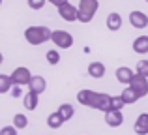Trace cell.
<instances>
[{
  "instance_id": "obj_23",
  "label": "cell",
  "mask_w": 148,
  "mask_h": 135,
  "mask_svg": "<svg viewBox=\"0 0 148 135\" xmlns=\"http://www.w3.org/2000/svg\"><path fill=\"white\" fill-rule=\"evenodd\" d=\"M126 105V101L122 99V96H112L111 101V111H122V107Z\"/></svg>"
},
{
  "instance_id": "obj_27",
  "label": "cell",
  "mask_w": 148,
  "mask_h": 135,
  "mask_svg": "<svg viewBox=\"0 0 148 135\" xmlns=\"http://www.w3.org/2000/svg\"><path fill=\"white\" fill-rule=\"evenodd\" d=\"M11 96H13V98H19V96H21V86L13 84V88H11Z\"/></svg>"
},
{
  "instance_id": "obj_22",
  "label": "cell",
  "mask_w": 148,
  "mask_h": 135,
  "mask_svg": "<svg viewBox=\"0 0 148 135\" xmlns=\"http://www.w3.org/2000/svg\"><path fill=\"white\" fill-rule=\"evenodd\" d=\"M47 62L51 64V66H56L58 62H60V55H58V51L56 49H51V51H47Z\"/></svg>"
},
{
  "instance_id": "obj_14",
  "label": "cell",
  "mask_w": 148,
  "mask_h": 135,
  "mask_svg": "<svg viewBox=\"0 0 148 135\" xmlns=\"http://www.w3.org/2000/svg\"><path fill=\"white\" fill-rule=\"evenodd\" d=\"M107 28L109 30H112V32H116V30H120L122 28V17H120L118 13H109V17H107Z\"/></svg>"
},
{
  "instance_id": "obj_3",
  "label": "cell",
  "mask_w": 148,
  "mask_h": 135,
  "mask_svg": "<svg viewBox=\"0 0 148 135\" xmlns=\"http://www.w3.org/2000/svg\"><path fill=\"white\" fill-rule=\"evenodd\" d=\"M111 101H112V96L94 92V98H92V101H90L88 107L98 109V111H103V113H109V111H111Z\"/></svg>"
},
{
  "instance_id": "obj_5",
  "label": "cell",
  "mask_w": 148,
  "mask_h": 135,
  "mask_svg": "<svg viewBox=\"0 0 148 135\" xmlns=\"http://www.w3.org/2000/svg\"><path fill=\"white\" fill-rule=\"evenodd\" d=\"M51 40H53V43L58 45L60 49H69L73 45V36L69 32H66V30H54Z\"/></svg>"
},
{
  "instance_id": "obj_1",
  "label": "cell",
  "mask_w": 148,
  "mask_h": 135,
  "mask_svg": "<svg viewBox=\"0 0 148 135\" xmlns=\"http://www.w3.org/2000/svg\"><path fill=\"white\" fill-rule=\"evenodd\" d=\"M53 38V32L47 26H28L25 30V40L30 45H41L45 41H49Z\"/></svg>"
},
{
  "instance_id": "obj_9",
  "label": "cell",
  "mask_w": 148,
  "mask_h": 135,
  "mask_svg": "<svg viewBox=\"0 0 148 135\" xmlns=\"http://www.w3.org/2000/svg\"><path fill=\"white\" fill-rule=\"evenodd\" d=\"M105 122H107V126H111V128H118V126H122L124 124L122 111H109V113H105Z\"/></svg>"
},
{
  "instance_id": "obj_4",
  "label": "cell",
  "mask_w": 148,
  "mask_h": 135,
  "mask_svg": "<svg viewBox=\"0 0 148 135\" xmlns=\"http://www.w3.org/2000/svg\"><path fill=\"white\" fill-rule=\"evenodd\" d=\"M11 81H13V84H17V86H23V84H30V81H32V73H30L28 68L21 66V68H15L13 73H11Z\"/></svg>"
},
{
  "instance_id": "obj_26",
  "label": "cell",
  "mask_w": 148,
  "mask_h": 135,
  "mask_svg": "<svg viewBox=\"0 0 148 135\" xmlns=\"http://www.w3.org/2000/svg\"><path fill=\"white\" fill-rule=\"evenodd\" d=\"M28 6L32 10H41L45 6V0H28Z\"/></svg>"
},
{
  "instance_id": "obj_2",
  "label": "cell",
  "mask_w": 148,
  "mask_h": 135,
  "mask_svg": "<svg viewBox=\"0 0 148 135\" xmlns=\"http://www.w3.org/2000/svg\"><path fill=\"white\" fill-rule=\"evenodd\" d=\"M99 4L98 0H81L79 4V21L81 23H90L98 11Z\"/></svg>"
},
{
  "instance_id": "obj_29",
  "label": "cell",
  "mask_w": 148,
  "mask_h": 135,
  "mask_svg": "<svg viewBox=\"0 0 148 135\" xmlns=\"http://www.w3.org/2000/svg\"><path fill=\"white\" fill-rule=\"evenodd\" d=\"M146 2H148V0H146Z\"/></svg>"
},
{
  "instance_id": "obj_13",
  "label": "cell",
  "mask_w": 148,
  "mask_h": 135,
  "mask_svg": "<svg viewBox=\"0 0 148 135\" xmlns=\"http://www.w3.org/2000/svg\"><path fill=\"white\" fill-rule=\"evenodd\" d=\"M133 51L137 55H146L148 53V36H139L133 41Z\"/></svg>"
},
{
  "instance_id": "obj_10",
  "label": "cell",
  "mask_w": 148,
  "mask_h": 135,
  "mask_svg": "<svg viewBox=\"0 0 148 135\" xmlns=\"http://www.w3.org/2000/svg\"><path fill=\"white\" fill-rule=\"evenodd\" d=\"M116 79H118L122 84H131V81L135 79V73H133V69H131V68L122 66V68L116 69Z\"/></svg>"
},
{
  "instance_id": "obj_18",
  "label": "cell",
  "mask_w": 148,
  "mask_h": 135,
  "mask_svg": "<svg viewBox=\"0 0 148 135\" xmlns=\"http://www.w3.org/2000/svg\"><path fill=\"white\" fill-rule=\"evenodd\" d=\"M56 113L60 114V116L64 118V122H66V120H69V118L73 116V105H69V103H62V105L58 107Z\"/></svg>"
},
{
  "instance_id": "obj_11",
  "label": "cell",
  "mask_w": 148,
  "mask_h": 135,
  "mask_svg": "<svg viewBox=\"0 0 148 135\" xmlns=\"http://www.w3.org/2000/svg\"><path fill=\"white\" fill-rule=\"evenodd\" d=\"M135 133L137 135H148V113H141L135 120V126H133Z\"/></svg>"
},
{
  "instance_id": "obj_7",
  "label": "cell",
  "mask_w": 148,
  "mask_h": 135,
  "mask_svg": "<svg viewBox=\"0 0 148 135\" xmlns=\"http://www.w3.org/2000/svg\"><path fill=\"white\" fill-rule=\"evenodd\" d=\"M131 88H133V92L139 96V98H145V96L148 94V79L146 77H143V75H135V79L131 81V84H130Z\"/></svg>"
},
{
  "instance_id": "obj_28",
  "label": "cell",
  "mask_w": 148,
  "mask_h": 135,
  "mask_svg": "<svg viewBox=\"0 0 148 135\" xmlns=\"http://www.w3.org/2000/svg\"><path fill=\"white\" fill-rule=\"evenodd\" d=\"M47 2H51L53 6H56V8H60V6H64V4H68V0H47Z\"/></svg>"
},
{
  "instance_id": "obj_21",
  "label": "cell",
  "mask_w": 148,
  "mask_h": 135,
  "mask_svg": "<svg viewBox=\"0 0 148 135\" xmlns=\"http://www.w3.org/2000/svg\"><path fill=\"white\" fill-rule=\"evenodd\" d=\"M13 126L17 130H25L26 126H28V118H26L25 114H21V113L15 114V116H13Z\"/></svg>"
},
{
  "instance_id": "obj_19",
  "label": "cell",
  "mask_w": 148,
  "mask_h": 135,
  "mask_svg": "<svg viewBox=\"0 0 148 135\" xmlns=\"http://www.w3.org/2000/svg\"><path fill=\"white\" fill-rule=\"evenodd\" d=\"M25 107L28 111H34L38 107V94L36 92H28V94L25 96Z\"/></svg>"
},
{
  "instance_id": "obj_12",
  "label": "cell",
  "mask_w": 148,
  "mask_h": 135,
  "mask_svg": "<svg viewBox=\"0 0 148 135\" xmlns=\"http://www.w3.org/2000/svg\"><path fill=\"white\" fill-rule=\"evenodd\" d=\"M28 88H30V92H36V94L40 96L41 92H45V88H47V83H45L43 77L34 75L32 81H30V84H28Z\"/></svg>"
},
{
  "instance_id": "obj_15",
  "label": "cell",
  "mask_w": 148,
  "mask_h": 135,
  "mask_svg": "<svg viewBox=\"0 0 148 135\" xmlns=\"http://www.w3.org/2000/svg\"><path fill=\"white\" fill-rule=\"evenodd\" d=\"M88 73H90L94 79H99V77L105 75V66L101 62H90V66H88Z\"/></svg>"
},
{
  "instance_id": "obj_25",
  "label": "cell",
  "mask_w": 148,
  "mask_h": 135,
  "mask_svg": "<svg viewBox=\"0 0 148 135\" xmlns=\"http://www.w3.org/2000/svg\"><path fill=\"white\" fill-rule=\"evenodd\" d=\"M0 135H17V128L15 126H4L0 130Z\"/></svg>"
},
{
  "instance_id": "obj_17",
  "label": "cell",
  "mask_w": 148,
  "mask_h": 135,
  "mask_svg": "<svg viewBox=\"0 0 148 135\" xmlns=\"http://www.w3.org/2000/svg\"><path fill=\"white\" fill-rule=\"evenodd\" d=\"M62 124H64V118H62L58 113H51L47 116V126H49V128L56 130V128H60Z\"/></svg>"
},
{
  "instance_id": "obj_24",
  "label": "cell",
  "mask_w": 148,
  "mask_h": 135,
  "mask_svg": "<svg viewBox=\"0 0 148 135\" xmlns=\"http://www.w3.org/2000/svg\"><path fill=\"white\" fill-rule=\"evenodd\" d=\"M137 73L148 79V60H139L137 62Z\"/></svg>"
},
{
  "instance_id": "obj_20",
  "label": "cell",
  "mask_w": 148,
  "mask_h": 135,
  "mask_svg": "<svg viewBox=\"0 0 148 135\" xmlns=\"http://www.w3.org/2000/svg\"><path fill=\"white\" fill-rule=\"evenodd\" d=\"M11 84H13V81H11L10 75H0V92L2 94L11 90Z\"/></svg>"
},
{
  "instance_id": "obj_6",
  "label": "cell",
  "mask_w": 148,
  "mask_h": 135,
  "mask_svg": "<svg viewBox=\"0 0 148 135\" xmlns=\"http://www.w3.org/2000/svg\"><path fill=\"white\" fill-rule=\"evenodd\" d=\"M58 15H60L64 21L68 23H73V21H79V8L71 6V4H64V6L58 8Z\"/></svg>"
},
{
  "instance_id": "obj_8",
  "label": "cell",
  "mask_w": 148,
  "mask_h": 135,
  "mask_svg": "<svg viewBox=\"0 0 148 135\" xmlns=\"http://www.w3.org/2000/svg\"><path fill=\"white\" fill-rule=\"evenodd\" d=\"M130 25L135 26V28H146L148 26V15L145 13V11H131L130 13Z\"/></svg>"
},
{
  "instance_id": "obj_16",
  "label": "cell",
  "mask_w": 148,
  "mask_h": 135,
  "mask_svg": "<svg viewBox=\"0 0 148 135\" xmlns=\"http://www.w3.org/2000/svg\"><path fill=\"white\" fill-rule=\"evenodd\" d=\"M120 96H122V99L126 101V105H131V103H135V101L139 99V96L133 92V88H131V86L124 88V90H122V94H120Z\"/></svg>"
}]
</instances>
